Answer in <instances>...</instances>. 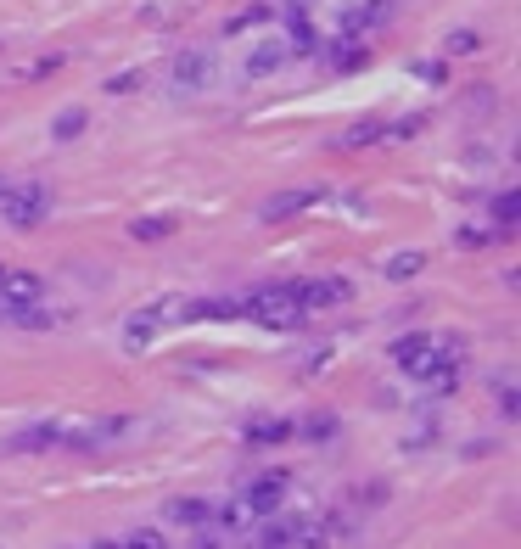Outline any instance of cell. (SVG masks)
Returning a JSON list of instances; mask_svg holds the SVG:
<instances>
[{
	"instance_id": "6da1fadb",
	"label": "cell",
	"mask_w": 521,
	"mask_h": 549,
	"mask_svg": "<svg viewBox=\"0 0 521 549\" xmlns=\"http://www.w3.org/2000/svg\"><path fill=\"white\" fill-rule=\"evenodd\" d=\"M241 320H258L264 331H297L309 325V314L297 303V286H258L253 297H241Z\"/></svg>"
},
{
	"instance_id": "7a4b0ae2",
	"label": "cell",
	"mask_w": 521,
	"mask_h": 549,
	"mask_svg": "<svg viewBox=\"0 0 521 549\" xmlns=\"http://www.w3.org/2000/svg\"><path fill=\"white\" fill-rule=\"evenodd\" d=\"M51 208V191L40 180H0V219L12 230H34Z\"/></svg>"
},
{
	"instance_id": "3957f363",
	"label": "cell",
	"mask_w": 521,
	"mask_h": 549,
	"mask_svg": "<svg viewBox=\"0 0 521 549\" xmlns=\"http://www.w3.org/2000/svg\"><path fill=\"white\" fill-rule=\"evenodd\" d=\"M169 79H174V90H180V96H202V90L213 85V51H202V45H185L180 57H174Z\"/></svg>"
},
{
	"instance_id": "277c9868",
	"label": "cell",
	"mask_w": 521,
	"mask_h": 549,
	"mask_svg": "<svg viewBox=\"0 0 521 549\" xmlns=\"http://www.w3.org/2000/svg\"><path fill=\"white\" fill-rule=\"evenodd\" d=\"M129 432V421H73V426H62V449H79V454H90V449H101V443H113V437H124Z\"/></svg>"
},
{
	"instance_id": "5b68a950",
	"label": "cell",
	"mask_w": 521,
	"mask_h": 549,
	"mask_svg": "<svg viewBox=\"0 0 521 549\" xmlns=\"http://www.w3.org/2000/svg\"><path fill=\"white\" fill-rule=\"evenodd\" d=\"M286 488H292V477H286V471H269V477H258L253 488L241 493V505L253 510V516H275V510L286 505Z\"/></svg>"
},
{
	"instance_id": "8992f818",
	"label": "cell",
	"mask_w": 521,
	"mask_h": 549,
	"mask_svg": "<svg viewBox=\"0 0 521 549\" xmlns=\"http://www.w3.org/2000/svg\"><path fill=\"white\" fill-rule=\"evenodd\" d=\"M348 297H353L348 281H303V286H297V303H303V314L337 309V303H348Z\"/></svg>"
},
{
	"instance_id": "52a82bcc",
	"label": "cell",
	"mask_w": 521,
	"mask_h": 549,
	"mask_svg": "<svg viewBox=\"0 0 521 549\" xmlns=\"http://www.w3.org/2000/svg\"><path fill=\"white\" fill-rule=\"evenodd\" d=\"M45 449H62V421H34L12 437V454H45Z\"/></svg>"
},
{
	"instance_id": "ba28073f",
	"label": "cell",
	"mask_w": 521,
	"mask_h": 549,
	"mask_svg": "<svg viewBox=\"0 0 521 549\" xmlns=\"http://www.w3.org/2000/svg\"><path fill=\"white\" fill-rule=\"evenodd\" d=\"M286 40H264V45H253L247 51V79H269V73H281L286 68Z\"/></svg>"
},
{
	"instance_id": "9c48e42d",
	"label": "cell",
	"mask_w": 521,
	"mask_h": 549,
	"mask_svg": "<svg viewBox=\"0 0 521 549\" xmlns=\"http://www.w3.org/2000/svg\"><path fill=\"white\" fill-rule=\"evenodd\" d=\"M40 292H45V281L34 269H6V275H0V297H6V303H40Z\"/></svg>"
},
{
	"instance_id": "30bf717a",
	"label": "cell",
	"mask_w": 521,
	"mask_h": 549,
	"mask_svg": "<svg viewBox=\"0 0 521 549\" xmlns=\"http://www.w3.org/2000/svg\"><path fill=\"white\" fill-rule=\"evenodd\" d=\"M314 202H320V191H281V197H269L264 208H258V219H269V225H275V219H292V213L314 208Z\"/></svg>"
},
{
	"instance_id": "8fae6325",
	"label": "cell",
	"mask_w": 521,
	"mask_h": 549,
	"mask_svg": "<svg viewBox=\"0 0 521 549\" xmlns=\"http://www.w3.org/2000/svg\"><path fill=\"white\" fill-rule=\"evenodd\" d=\"M264 527H258L253 549H292L297 544V521H281V516H258Z\"/></svg>"
},
{
	"instance_id": "7c38bea8",
	"label": "cell",
	"mask_w": 521,
	"mask_h": 549,
	"mask_svg": "<svg viewBox=\"0 0 521 549\" xmlns=\"http://www.w3.org/2000/svg\"><path fill=\"white\" fill-rule=\"evenodd\" d=\"M292 432H297V426L275 415V421H253V426H247V443H253V449H281Z\"/></svg>"
},
{
	"instance_id": "4fadbf2b",
	"label": "cell",
	"mask_w": 521,
	"mask_h": 549,
	"mask_svg": "<svg viewBox=\"0 0 521 549\" xmlns=\"http://www.w3.org/2000/svg\"><path fill=\"white\" fill-rule=\"evenodd\" d=\"M185 320H241V297H208V303H185Z\"/></svg>"
},
{
	"instance_id": "5bb4252c",
	"label": "cell",
	"mask_w": 521,
	"mask_h": 549,
	"mask_svg": "<svg viewBox=\"0 0 521 549\" xmlns=\"http://www.w3.org/2000/svg\"><path fill=\"white\" fill-rule=\"evenodd\" d=\"M370 62V45H359L353 34H342V40H331V68L353 73V68H365Z\"/></svg>"
},
{
	"instance_id": "9a60e30c",
	"label": "cell",
	"mask_w": 521,
	"mask_h": 549,
	"mask_svg": "<svg viewBox=\"0 0 521 549\" xmlns=\"http://www.w3.org/2000/svg\"><path fill=\"white\" fill-rule=\"evenodd\" d=\"M421 269H426V253H415V247H409V253L387 258V264H381V275H387V281H415Z\"/></svg>"
},
{
	"instance_id": "2e32d148",
	"label": "cell",
	"mask_w": 521,
	"mask_h": 549,
	"mask_svg": "<svg viewBox=\"0 0 521 549\" xmlns=\"http://www.w3.org/2000/svg\"><path fill=\"white\" fill-rule=\"evenodd\" d=\"M426 348H432V337H426V331H409V337H398V342H393V365L409 376V365H415V359H421Z\"/></svg>"
},
{
	"instance_id": "e0dca14e",
	"label": "cell",
	"mask_w": 521,
	"mask_h": 549,
	"mask_svg": "<svg viewBox=\"0 0 521 549\" xmlns=\"http://www.w3.org/2000/svg\"><path fill=\"white\" fill-rule=\"evenodd\" d=\"M208 516H213L208 499H174V505H169V521H180V527H202Z\"/></svg>"
},
{
	"instance_id": "ac0fdd59",
	"label": "cell",
	"mask_w": 521,
	"mask_h": 549,
	"mask_svg": "<svg viewBox=\"0 0 521 549\" xmlns=\"http://www.w3.org/2000/svg\"><path fill=\"white\" fill-rule=\"evenodd\" d=\"M129 236H135V241H163V236H174V219H169V213H146V219L129 225Z\"/></svg>"
},
{
	"instance_id": "d6986e66",
	"label": "cell",
	"mask_w": 521,
	"mask_h": 549,
	"mask_svg": "<svg viewBox=\"0 0 521 549\" xmlns=\"http://www.w3.org/2000/svg\"><path fill=\"white\" fill-rule=\"evenodd\" d=\"M516 213H521L516 191H499V197H493V230H499V236H510V230H516Z\"/></svg>"
},
{
	"instance_id": "ffe728a7",
	"label": "cell",
	"mask_w": 521,
	"mask_h": 549,
	"mask_svg": "<svg viewBox=\"0 0 521 549\" xmlns=\"http://www.w3.org/2000/svg\"><path fill=\"white\" fill-rule=\"evenodd\" d=\"M85 107H68V113H57V124H51V135H57V141H79V135H85Z\"/></svg>"
},
{
	"instance_id": "44dd1931",
	"label": "cell",
	"mask_w": 521,
	"mask_h": 549,
	"mask_svg": "<svg viewBox=\"0 0 521 549\" xmlns=\"http://www.w3.org/2000/svg\"><path fill=\"white\" fill-rule=\"evenodd\" d=\"M275 17V6H247V12H236L225 23V34H247V29H258V23H269Z\"/></svg>"
},
{
	"instance_id": "7402d4cb",
	"label": "cell",
	"mask_w": 521,
	"mask_h": 549,
	"mask_svg": "<svg viewBox=\"0 0 521 549\" xmlns=\"http://www.w3.org/2000/svg\"><path fill=\"white\" fill-rule=\"evenodd\" d=\"M376 141H387V124H376V118H370V124H353L342 146H376Z\"/></svg>"
},
{
	"instance_id": "603a6c76",
	"label": "cell",
	"mask_w": 521,
	"mask_h": 549,
	"mask_svg": "<svg viewBox=\"0 0 521 549\" xmlns=\"http://www.w3.org/2000/svg\"><path fill=\"white\" fill-rule=\"evenodd\" d=\"M118 549H169V538L157 533V527H141V533H129Z\"/></svg>"
},
{
	"instance_id": "cb8c5ba5",
	"label": "cell",
	"mask_w": 521,
	"mask_h": 549,
	"mask_svg": "<svg viewBox=\"0 0 521 549\" xmlns=\"http://www.w3.org/2000/svg\"><path fill=\"white\" fill-rule=\"evenodd\" d=\"M471 51H482L477 29H460V34H449V57H471Z\"/></svg>"
},
{
	"instance_id": "d4e9b609",
	"label": "cell",
	"mask_w": 521,
	"mask_h": 549,
	"mask_svg": "<svg viewBox=\"0 0 521 549\" xmlns=\"http://www.w3.org/2000/svg\"><path fill=\"white\" fill-rule=\"evenodd\" d=\"M454 241H460V247H488V241H499V230H477V225H465V230H454Z\"/></svg>"
},
{
	"instance_id": "484cf974",
	"label": "cell",
	"mask_w": 521,
	"mask_h": 549,
	"mask_svg": "<svg viewBox=\"0 0 521 549\" xmlns=\"http://www.w3.org/2000/svg\"><path fill=\"white\" fill-rule=\"evenodd\" d=\"M303 432L320 443V437H337V421H331V415H309V421H303Z\"/></svg>"
},
{
	"instance_id": "4316f807",
	"label": "cell",
	"mask_w": 521,
	"mask_h": 549,
	"mask_svg": "<svg viewBox=\"0 0 521 549\" xmlns=\"http://www.w3.org/2000/svg\"><path fill=\"white\" fill-rule=\"evenodd\" d=\"M129 90H141V73H118V79H107V96H129Z\"/></svg>"
},
{
	"instance_id": "83f0119b",
	"label": "cell",
	"mask_w": 521,
	"mask_h": 549,
	"mask_svg": "<svg viewBox=\"0 0 521 549\" xmlns=\"http://www.w3.org/2000/svg\"><path fill=\"white\" fill-rule=\"evenodd\" d=\"M415 129H426V118H421V113H415V118H404V124H393V141H409Z\"/></svg>"
},
{
	"instance_id": "f1b7e54d",
	"label": "cell",
	"mask_w": 521,
	"mask_h": 549,
	"mask_svg": "<svg viewBox=\"0 0 521 549\" xmlns=\"http://www.w3.org/2000/svg\"><path fill=\"white\" fill-rule=\"evenodd\" d=\"M415 73H421L426 85H443V62H415Z\"/></svg>"
},
{
	"instance_id": "f546056e",
	"label": "cell",
	"mask_w": 521,
	"mask_h": 549,
	"mask_svg": "<svg viewBox=\"0 0 521 549\" xmlns=\"http://www.w3.org/2000/svg\"><path fill=\"white\" fill-rule=\"evenodd\" d=\"M499 409H505V415H516V381H505V387H499Z\"/></svg>"
},
{
	"instance_id": "4dcf8cb0",
	"label": "cell",
	"mask_w": 521,
	"mask_h": 549,
	"mask_svg": "<svg viewBox=\"0 0 521 549\" xmlns=\"http://www.w3.org/2000/svg\"><path fill=\"white\" fill-rule=\"evenodd\" d=\"M90 549H118V544H90Z\"/></svg>"
},
{
	"instance_id": "1f68e13d",
	"label": "cell",
	"mask_w": 521,
	"mask_h": 549,
	"mask_svg": "<svg viewBox=\"0 0 521 549\" xmlns=\"http://www.w3.org/2000/svg\"><path fill=\"white\" fill-rule=\"evenodd\" d=\"M0 275H6V264H0Z\"/></svg>"
}]
</instances>
